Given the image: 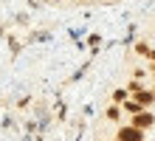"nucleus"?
Listing matches in <instances>:
<instances>
[{
    "label": "nucleus",
    "instance_id": "1",
    "mask_svg": "<svg viewBox=\"0 0 155 141\" xmlns=\"http://www.w3.org/2000/svg\"><path fill=\"white\" fill-rule=\"evenodd\" d=\"M133 124L135 127H138V130H147V127H152L155 124V116H152V113H135V119H133Z\"/></svg>",
    "mask_w": 155,
    "mask_h": 141
},
{
    "label": "nucleus",
    "instance_id": "2",
    "mask_svg": "<svg viewBox=\"0 0 155 141\" xmlns=\"http://www.w3.org/2000/svg\"><path fill=\"white\" fill-rule=\"evenodd\" d=\"M118 138H121V141H141V130L138 127H121V130H118Z\"/></svg>",
    "mask_w": 155,
    "mask_h": 141
},
{
    "label": "nucleus",
    "instance_id": "3",
    "mask_svg": "<svg viewBox=\"0 0 155 141\" xmlns=\"http://www.w3.org/2000/svg\"><path fill=\"white\" fill-rule=\"evenodd\" d=\"M135 102H138L141 107H147V105H152V102H155V93H138V96H135Z\"/></svg>",
    "mask_w": 155,
    "mask_h": 141
},
{
    "label": "nucleus",
    "instance_id": "4",
    "mask_svg": "<svg viewBox=\"0 0 155 141\" xmlns=\"http://www.w3.org/2000/svg\"><path fill=\"white\" fill-rule=\"evenodd\" d=\"M124 107L130 110V113H138V110H141V105H138V102H135V99H133V102H124Z\"/></svg>",
    "mask_w": 155,
    "mask_h": 141
},
{
    "label": "nucleus",
    "instance_id": "5",
    "mask_svg": "<svg viewBox=\"0 0 155 141\" xmlns=\"http://www.w3.org/2000/svg\"><path fill=\"white\" fill-rule=\"evenodd\" d=\"M107 119H118V107H110V110H107Z\"/></svg>",
    "mask_w": 155,
    "mask_h": 141
}]
</instances>
